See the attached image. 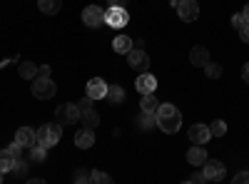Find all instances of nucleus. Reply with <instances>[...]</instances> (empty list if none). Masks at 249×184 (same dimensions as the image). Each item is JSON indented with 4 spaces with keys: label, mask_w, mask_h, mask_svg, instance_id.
<instances>
[{
    "label": "nucleus",
    "mask_w": 249,
    "mask_h": 184,
    "mask_svg": "<svg viewBox=\"0 0 249 184\" xmlns=\"http://www.w3.org/2000/svg\"><path fill=\"white\" fill-rule=\"evenodd\" d=\"M92 145H95V132H92L90 127H80V130L75 132V147L90 150Z\"/></svg>",
    "instance_id": "obj_13"
},
{
    "label": "nucleus",
    "mask_w": 249,
    "mask_h": 184,
    "mask_svg": "<svg viewBox=\"0 0 249 184\" xmlns=\"http://www.w3.org/2000/svg\"><path fill=\"white\" fill-rule=\"evenodd\" d=\"M132 48H135V40H132L130 35H117V37L112 40V50L120 52V55H127Z\"/></svg>",
    "instance_id": "obj_16"
},
{
    "label": "nucleus",
    "mask_w": 249,
    "mask_h": 184,
    "mask_svg": "<svg viewBox=\"0 0 249 184\" xmlns=\"http://www.w3.org/2000/svg\"><path fill=\"white\" fill-rule=\"evenodd\" d=\"M204 75L210 77V80H219V77H222V67H219L217 63H212V60H210V63L204 65Z\"/></svg>",
    "instance_id": "obj_26"
},
{
    "label": "nucleus",
    "mask_w": 249,
    "mask_h": 184,
    "mask_svg": "<svg viewBox=\"0 0 249 184\" xmlns=\"http://www.w3.org/2000/svg\"><path fill=\"white\" fill-rule=\"evenodd\" d=\"M55 119L60 122V125H75V122L80 119L77 102H62V105L55 110Z\"/></svg>",
    "instance_id": "obj_4"
},
{
    "label": "nucleus",
    "mask_w": 249,
    "mask_h": 184,
    "mask_svg": "<svg viewBox=\"0 0 249 184\" xmlns=\"http://www.w3.org/2000/svg\"><path fill=\"white\" fill-rule=\"evenodd\" d=\"M204 159H207L204 145H197V147H192L190 152H187V162H190L192 167H202V165H204Z\"/></svg>",
    "instance_id": "obj_17"
},
{
    "label": "nucleus",
    "mask_w": 249,
    "mask_h": 184,
    "mask_svg": "<svg viewBox=\"0 0 249 184\" xmlns=\"http://www.w3.org/2000/svg\"><path fill=\"white\" fill-rule=\"evenodd\" d=\"M232 25H234V28H237V30H239V28H242V25H244V17H242V13H237V15H234V17H232Z\"/></svg>",
    "instance_id": "obj_33"
},
{
    "label": "nucleus",
    "mask_w": 249,
    "mask_h": 184,
    "mask_svg": "<svg viewBox=\"0 0 249 184\" xmlns=\"http://www.w3.org/2000/svg\"><path fill=\"white\" fill-rule=\"evenodd\" d=\"M25 172H28V167H25V162H23V159L18 157V159H15V167H13V174H15V177H23Z\"/></svg>",
    "instance_id": "obj_29"
},
{
    "label": "nucleus",
    "mask_w": 249,
    "mask_h": 184,
    "mask_svg": "<svg viewBox=\"0 0 249 184\" xmlns=\"http://www.w3.org/2000/svg\"><path fill=\"white\" fill-rule=\"evenodd\" d=\"M107 100L112 102V105H120V102L124 100V90L120 85H110L107 87Z\"/></svg>",
    "instance_id": "obj_23"
},
{
    "label": "nucleus",
    "mask_w": 249,
    "mask_h": 184,
    "mask_svg": "<svg viewBox=\"0 0 249 184\" xmlns=\"http://www.w3.org/2000/svg\"><path fill=\"white\" fill-rule=\"evenodd\" d=\"M135 87H137L140 95H152V92L157 90V77H155L152 72H140Z\"/></svg>",
    "instance_id": "obj_10"
},
{
    "label": "nucleus",
    "mask_w": 249,
    "mask_h": 184,
    "mask_svg": "<svg viewBox=\"0 0 249 184\" xmlns=\"http://www.w3.org/2000/svg\"><path fill=\"white\" fill-rule=\"evenodd\" d=\"M234 182H237V184H242V182H247V184H249V172H239V174L234 177Z\"/></svg>",
    "instance_id": "obj_34"
},
{
    "label": "nucleus",
    "mask_w": 249,
    "mask_h": 184,
    "mask_svg": "<svg viewBox=\"0 0 249 184\" xmlns=\"http://www.w3.org/2000/svg\"><path fill=\"white\" fill-rule=\"evenodd\" d=\"M107 83L102 77H92L90 83H88V97H92V100H105L107 97Z\"/></svg>",
    "instance_id": "obj_12"
},
{
    "label": "nucleus",
    "mask_w": 249,
    "mask_h": 184,
    "mask_svg": "<svg viewBox=\"0 0 249 184\" xmlns=\"http://www.w3.org/2000/svg\"><path fill=\"white\" fill-rule=\"evenodd\" d=\"M33 97H37V100H50V97H55V92H57V85L53 83L50 77H45V75H37V77H33Z\"/></svg>",
    "instance_id": "obj_3"
},
{
    "label": "nucleus",
    "mask_w": 249,
    "mask_h": 184,
    "mask_svg": "<svg viewBox=\"0 0 249 184\" xmlns=\"http://www.w3.org/2000/svg\"><path fill=\"white\" fill-rule=\"evenodd\" d=\"M155 117H157V127L167 134H175L182 127V112L172 105V102H160Z\"/></svg>",
    "instance_id": "obj_1"
},
{
    "label": "nucleus",
    "mask_w": 249,
    "mask_h": 184,
    "mask_svg": "<svg viewBox=\"0 0 249 184\" xmlns=\"http://www.w3.org/2000/svg\"><path fill=\"white\" fill-rule=\"evenodd\" d=\"M242 77H244V83L249 85V63H244V67H242Z\"/></svg>",
    "instance_id": "obj_35"
},
{
    "label": "nucleus",
    "mask_w": 249,
    "mask_h": 184,
    "mask_svg": "<svg viewBox=\"0 0 249 184\" xmlns=\"http://www.w3.org/2000/svg\"><path fill=\"white\" fill-rule=\"evenodd\" d=\"M187 137H190L192 145H207V142L212 139V132L207 125H192L190 130H187Z\"/></svg>",
    "instance_id": "obj_11"
},
{
    "label": "nucleus",
    "mask_w": 249,
    "mask_h": 184,
    "mask_svg": "<svg viewBox=\"0 0 249 184\" xmlns=\"http://www.w3.org/2000/svg\"><path fill=\"white\" fill-rule=\"evenodd\" d=\"M202 172H204L207 182H219V179H224V172H227V167L222 165L219 159H204Z\"/></svg>",
    "instance_id": "obj_8"
},
{
    "label": "nucleus",
    "mask_w": 249,
    "mask_h": 184,
    "mask_svg": "<svg viewBox=\"0 0 249 184\" xmlns=\"http://www.w3.org/2000/svg\"><path fill=\"white\" fill-rule=\"evenodd\" d=\"M210 132H212V137H224V134H227V125H224V119H214L212 125H210Z\"/></svg>",
    "instance_id": "obj_27"
},
{
    "label": "nucleus",
    "mask_w": 249,
    "mask_h": 184,
    "mask_svg": "<svg viewBox=\"0 0 249 184\" xmlns=\"http://www.w3.org/2000/svg\"><path fill=\"white\" fill-rule=\"evenodd\" d=\"M62 137V125L60 122H48V125H43L37 130V145H43V147H55L57 142Z\"/></svg>",
    "instance_id": "obj_2"
},
{
    "label": "nucleus",
    "mask_w": 249,
    "mask_h": 184,
    "mask_svg": "<svg viewBox=\"0 0 249 184\" xmlns=\"http://www.w3.org/2000/svg\"><path fill=\"white\" fill-rule=\"evenodd\" d=\"M242 17H244V23H249V3L244 5V10H242Z\"/></svg>",
    "instance_id": "obj_39"
},
{
    "label": "nucleus",
    "mask_w": 249,
    "mask_h": 184,
    "mask_svg": "<svg viewBox=\"0 0 249 184\" xmlns=\"http://www.w3.org/2000/svg\"><path fill=\"white\" fill-rule=\"evenodd\" d=\"M15 139H18L25 150H30L33 145H37V132L30 130V127H20V130L15 132Z\"/></svg>",
    "instance_id": "obj_14"
},
{
    "label": "nucleus",
    "mask_w": 249,
    "mask_h": 184,
    "mask_svg": "<svg viewBox=\"0 0 249 184\" xmlns=\"http://www.w3.org/2000/svg\"><path fill=\"white\" fill-rule=\"evenodd\" d=\"M190 63H192L195 67H204L207 63H210V50H207L204 45L192 48V52H190Z\"/></svg>",
    "instance_id": "obj_15"
},
{
    "label": "nucleus",
    "mask_w": 249,
    "mask_h": 184,
    "mask_svg": "<svg viewBox=\"0 0 249 184\" xmlns=\"http://www.w3.org/2000/svg\"><path fill=\"white\" fill-rule=\"evenodd\" d=\"M82 23H85L88 28L105 25V10H102L100 5H88L85 10H82Z\"/></svg>",
    "instance_id": "obj_7"
},
{
    "label": "nucleus",
    "mask_w": 249,
    "mask_h": 184,
    "mask_svg": "<svg viewBox=\"0 0 249 184\" xmlns=\"http://www.w3.org/2000/svg\"><path fill=\"white\" fill-rule=\"evenodd\" d=\"M13 167H15V157L8 150H0V172L8 174V172H13Z\"/></svg>",
    "instance_id": "obj_22"
},
{
    "label": "nucleus",
    "mask_w": 249,
    "mask_h": 184,
    "mask_svg": "<svg viewBox=\"0 0 249 184\" xmlns=\"http://www.w3.org/2000/svg\"><path fill=\"white\" fill-rule=\"evenodd\" d=\"M37 8L45 15H57L62 8V0H37Z\"/></svg>",
    "instance_id": "obj_18"
},
{
    "label": "nucleus",
    "mask_w": 249,
    "mask_h": 184,
    "mask_svg": "<svg viewBox=\"0 0 249 184\" xmlns=\"http://www.w3.org/2000/svg\"><path fill=\"white\" fill-rule=\"evenodd\" d=\"M127 63H130V67L137 70V72H147V67H150V55L144 52L142 48H132V50L127 52Z\"/></svg>",
    "instance_id": "obj_6"
},
{
    "label": "nucleus",
    "mask_w": 249,
    "mask_h": 184,
    "mask_svg": "<svg viewBox=\"0 0 249 184\" xmlns=\"http://www.w3.org/2000/svg\"><path fill=\"white\" fill-rule=\"evenodd\" d=\"M37 75H45V77H50V67H48V65H40V67H37Z\"/></svg>",
    "instance_id": "obj_37"
},
{
    "label": "nucleus",
    "mask_w": 249,
    "mask_h": 184,
    "mask_svg": "<svg viewBox=\"0 0 249 184\" xmlns=\"http://www.w3.org/2000/svg\"><path fill=\"white\" fill-rule=\"evenodd\" d=\"M190 182H207V177H204V172H199V174H192Z\"/></svg>",
    "instance_id": "obj_36"
},
{
    "label": "nucleus",
    "mask_w": 249,
    "mask_h": 184,
    "mask_svg": "<svg viewBox=\"0 0 249 184\" xmlns=\"http://www.w3.org/2000/svg\"><path fill=\"white\" fill-rule=\"evenodd\" d=\"M130 23V13L124 10V8H120V5H110L107 10H105V25L107 28H124Z\"/></svg>",
    "instance_id": "obj_5"
},
{
    "label": "nucleus",
    "mask_w": 249,
    "mask_h": 184,
    "mask_svg": "<svg viewBox=\"0 0 249 184\" xmlns=\"http://www.w3.org/2000/svg\"><path fill=\"white\" fill-rule=\"evenodd\" d=\"M90 182H97V184H110V182H112V177H110V174H105V172H100V169H95V172H90Z\"/></svg>",
    "instance_id": "obj_28"
},
{
    "label": "nucleus",
    "mask_w": 249,
    "mask_h": 184,
    "mask_svg": "<svg viewBox=\"0 0 249 184\" xmlns=\"http://www.w3.org/2000/svg\"><path fill=\"white\" fill-rule=\"evenodd\" d=\"M45 157H48V147H43V145H33L30 147V159L33 162H45Z\"/></svg>",
    "instance_id": "obj_25"
},
{
    "label": "nucleus",
    "mask_w": 249,
    "mask_h": 184,
    "mask_svg": "<svg viewBox=\"0 0 249 184\" xmlns=\"http://www.w3.org/2000/svg\"><path fill=\"white\" fill-rule=\"evenodd\" d=\"M8 152H10V154H13V157H15V159H18V157H20V154H23V145H20V142H18V139H15V142H13V145H10V147H8Z\"/></svg>",
    "instance_id": "obj_31"
},
{
    "label": "nucleus",
    "mask_w": 249,
    "mask_h": 184,
    "mask_svg": "<svg viewBox=\"0 0 249 184\" xmlns=\"http://www.w3.org/2000/svg\"><path fill=\"white\" fill-rule=\"evenodd\" d=\"M80 119H82V125L90 127V130L100 125V115L95 112V107H90V110H82V112H80Z\"/></svg>",
    "instance_id": "obj_20"
},
{
    "label": "nucleus",
    "mask_w": 249,
    "mask_h": 184,
    "mask_svg": "<svg viewBox=\"0 0 249 184\" xmlns=\"http://www.w3.org/2000/svg\"><path fill=\"white\" fill-rule=\"evenodd\" d=\"M107 3H110V5H120V8H124V5H127V0H107Z\"/></svg>",
    "instance_id": "obj_38"
},
{
    "label": "nucleus",
    "mask_w": 249,
    "mask_h": 184,
    "mask_svg": "<svg viewBox=\"0 0 249 184\" xmlns=\"http://www.w3.org/2000/svg\"><path fill=\"white\" fill-rule=\"evenodd\" d=\"M72 179H75L77 184H82V182H90V172H88V169H77V172L72 174Z\"/></svg>",
    "instance_id": "obj_30"
},
{
    "label": "nucleus",
    "mask_w": 249,
    "mask_h": 184,
    "mask_svg": "<svg viewBox=\"0 0 249 184\" xmlns=\"http://www.w3.org/2000/svg\"><path fill=\"white\" fill-rule=\"evenodd\" d=\"M3 182H5V174H3V172H0V184H3Z\"/></svg>",
    "instance_id": "obj_40"
},
{
    "label": "nucleus",
    "mask_w": 249,
    "mask_h": 184,
    "mask_svg": "<svg viewBox=\"0 0 249 184\" xmlns=\"http://www.w3.org/2000/svg\"><path fill=\"white\" fill-rule=\"evenodd\" d=\"M140 127H142V130H152V127H157V117H155V112H142V115H140Z\"/></svg>",
    "instance_id": "obj_24"
},
{
    "label": "nucleus",
    "mask_w": 249,
    "mask_h": 184,
    "mask_svg": "<svg viewBox=\"0 0 249 184\" xmlns=\"http://www.w3.org/2000/svg\"><path fill=\"white\" fill-rule=\"evenodd\" d=\"M18 75L23 80H33V77H37V65L30 63V60H23V63L18 65Z\"/></svg>",
    "instance_id": "obj_19"
},
{
    "label": "nucleus",
    "mask_w": 249,
    "mask_h": 184,
    "mask_svg": "<svg viewBox=\"0 0 249 184\" xmlns=\"http://www.w3.org/2000/svg\"><path fill=\"white\" fill-rule=\"evenodd\" d=\"M157 107H160V100L155 97V92L152 95H142V100H140V110L142 112H157Z\"/></svg>",
    "instance_id": "obj_21"
},
{
    "label": "nucleus",
    "mask_w": 249,
    "mask_h": 184,
    "mask_svg": "<svg viewBox=\"0 0 249 184\" xmlns=\"http://www.w3.org/2000/svg\"><path fill=\"white\" fill-rule=\"evenodd\" d=\"M239 37H242V43H249V23H244L239 28Z\"/></svg>",
    "instance_id": "obj_32"
},
{
    "label": "nucleus",
    "mask_w": 249,
    "mask_h": 184,
    "mask_svg": "<svg viewBox=\"0 0 249 184\" xmlns=\"http://www.w3.org/2000/svg\"><path fill=\"white\" fill-rule=\"evenodd\" d=\"M177 15L184 20V23H195V20L199 17L197 0H179V3H177Z\"/></svg>",
    "instance_id": "obj_9"
}]
</instances>
